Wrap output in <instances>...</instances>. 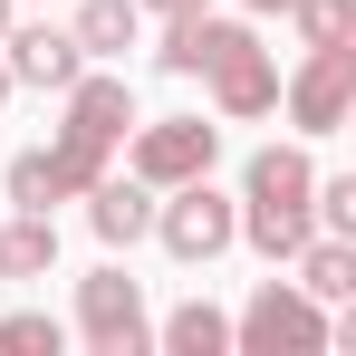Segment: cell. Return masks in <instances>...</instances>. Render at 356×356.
I'll return each mask as SVG.
<instances>
[{
	"mask_svg": "<svg viewBox=\"0 0 356 356\" xmlns=\"http://www.w3.org/2000/svg\"><path fill=\"white\" fill-rule=\"evenodd\" d=\"M356 106V39H327V49H308V67L289 77V116L308 135H337Z\"/></svg>",
	"mask_w": 356,
	"mask_h": 356,
	"instance_id": "8",
	"label": "cell"
},
{
	"mask_svg": "<svg viewBox=\"0 0 356 356\" xmlns=\"http://www.w3.org/2000/svg\"><path fill=\"white\" fill-rule=\"evenodd\" d=\"M154 241H164L174 260H222L241 241V212L212 193V174H193V183H174V202L154 212Z\"/></svg>",
	"mask_w": 356,
	"mask_h": 356,
	"instance_id": "5",
	"label": "cell"
},
{
	"mask_svg": "<svg viewBox=\"0 0 356 356\" xmlns=\"http://www.w3.org/2000/svg\"><path fill=\"white\" fill-rule=\"evenodd\" d=\"M58 270V222L49 212H10L0 222V280H49Z\"/></svg>",
	"mask_w": 356,
	"mask_h": 356,
	"instance_id": "11",
	"label": "cell"
},
{
	"mask_svg": "<svg viewBox=\"0 0 356 356\" xmlns=\"http://www.w3.org/2000/svg\"><path fill=\"white\" fill-rule=\"evenodd\" d=\"M125 125H135L125 77H67V125H58V145H49V174H58L67 202L106 174V154L125 145Z\"/></svg>",
	"mask_w": 356,
	"mask_h": 356,
	"instance_id": "3",
	"label": "cell"
},
{
	"mask_svg": "<svg viewBox=\"0 0 356 356\" xmlns=\"http://www.w3.org/2000/svg\"><path fill=\"white\" fill-rule=\"evenodd\" d=\"M308 193H318V164L298 154V145H270V154H250V183H241V241L260 250V260H298L308 250Z\"/></svg>",
	"mask_w": 356,
	"mask_h": 356,
	"instance_id": "2",
	"label": "cell"
},
{
	"mask_svg": "<svg viewBox=\"0 0 356 356\" xmlns=\"http://www.w3.org/2000/svg\"><path fill=\"white\" fill-rule=\"evenodd\" d=\"M77 327H87V347L97 356H135L154 327H145V289L125 280V270H97V280H77Z\"/></svg>",
	"mask_w": 356,
	"mask_h": 356,
	"instance_id": "7",
	"label": "cell"
},
{
	"mask_svg": "<svg viewBox=\"0 0 356 356\" xmlns=\"http://www.w3.org/2000/svg\"><path fill=\"white\" fill-rule=\"evenodd\" d=\"M87 222H97V241H106V250H125V241L154 232V202H145V183L97 174V183H87Z\"/></svg>",
	"mask_w": 356,
	"mask_h": 356,
	"instance_id": "10",
	"label": "cell"
},
{
	"mask_svg": "<svg viewBox=\"0 0 356 356\" xmlns=\"http://www.w3.org/2000/svg\"><path fill=\"white\" fill-rule=\"evenodd\" d=\"M298 289L318 298V308H327V298H356V241H337V232L318 241V232H308V250H298Z\"/></svg>",
	"mask_w": 356,
	"mask_h": 356,
	"instance_id": "12",
	"label": "cell"
},
{
	"mask_svg": "<svg viewBox=\"0 0 356 356\" xmlns=\"http://www.w3.org/2000/svg\"><path fill=\"white\" fill-rule=\"evenodd\" d=\"M67 39H77V49H97V58H106V49H135V0H87Z\"/></svg>",
	"mask_w": 356,
	"mask_h": 356,
	"instance_id": "14",
	"label": "cell"
},
{
	"mask_svg": "<svg viewBox=\"0 0 356 356\" xmlns=\"http://www.w3.org/2000/svg\"><path fill=\"white\" fill-rule=\"evenodd\" d=\"M154 58L174 67V77H212L222 116H270V106H280V67H270V49H260L250 29H232V19H212V10H183Z\"/></svg>",
	"mask_w": 356,
	"mask_h": 356,
	"instance_id": "1",
	"label": "cell"
},
{
	"mask_svg": "<svg viewBox=\"0 0 356 356\" xmlns=\"http://www.w3.org/2000/svg\"><path fill=\"white\" fill-rule=\"evenodd\" d=\"M0 39H10V29H0ZM77 58H87V49H77L67 29H19V39H10V87H67Z\"/></svg>",
	"mask_w": 356,
	"mask_h": 356,
	"instance_id": "9",
	"label": "cell"
},
{
	"mask_svg": "<svg viewBox=\"0 0 356 356\" xmlns=\"http://www.w3.org/2000/svg\"><path fill=\"white\" fill-rule=\"evenodd\" d=\"M0 356H58V318H39V308L0 318Z\"/></svg>",
	"mask_w": 356,
	"mask_h": 356,
	"instance_id": "16",
	"label": "cell"
},
{
	"mask_svg": "<svg viewBox=\"0 0 356 356\" xmlns=\"http://www.w3.org/2000/svg\"><path fill=\"white\" fill-rule=\"evenodd\" d=\"M135 10H164V19H183V10H202V0H135Z\"/></svg>",
	"mask_w": 356,
	"mask_h": 356,
	"instance_id": "18",
	"label": "cell"
},
{
	"mask_svg": "<svg viewBox=\"0 0 356 356\" xmlns=\"http://www.w3.org/2000/svg\"><path fill=\"white\" fill-rule=\"evenodd\" d=\"M298 10V39L327 49V39H356V0H289Z\"/></svg>",
	"mask_w": 356,
	"mask_h": 356,
	"instance_id": "15",
	"label": "cell"
},
{
	"mask_svg": "<svg viewBox=\"0 0 356 356\" xmlns=\"http://www.w3.org/2000/svg\"><path fill=\"white\" fill-rule=\"evenodd\" d=\"M154 347H174V356H222V347H232V318H222L212 298H193V308H174V318L154 327Z\"/></svg>",
	"mask_w": 356,
	"mask_h": 356,
	"instance_id": "13",
	"label": "cell"
},
{
	"mask_svg": "<svg viewBox=\"0 0 356 356\" xmlns=\"http://www.w3.org/2000/svg\"><path fill=\"white\" fill-rule=\"evenodd\" d=\"M250 10H289V0H250Z\"/></svg>",
	"mask_w": 356,
	"mask_h": 356,
	"instance_id": "19",
	"label": "cell"
},
{
	"mask_svg": "<svg viewBox=\"0 0 356 356\" xmlns=\"http://www.w3.org/2000/svg\"><path fill=\"white\" fill-rule=\"evenodd\" d=\"M308 212H327V232H337V241H356V174L318 183V193H308Z\"/></svg>",
	"mask_w": 356,
	"mask_h": 356,
	"instance_id": "17",
	"label": "cell"
},
{
	"mask_svg": "<svg viewBox=\"0 0 356 356\" xmlns=\"http://www.w3.org/2000/svg\"><path fill=\"white\" fill-rule=\"evenodd\" d=\"M0 29H10V0H0Z\"/></svg>",
	"mask_w": 356,
	"mask_h": 356,
	"instance_id": "21",
	"label": "cell"
},
{
	"mask_svg": "<svg viewBox=\"0 0 356 356\" xmlns=\"http://www.w3.org/2000/svg\"><path fill=\"white\" fill-rule=\"evenodd\" d=\"M0 97H10V58H0Z\"/></svg>",
	"mask_w": 356,
	"mask_h": 356,
	"instance_id": "20",
	"label": "cell"
},
{
	"mask_svg": "<svg viewBox=\"0 0 356 356\" xmlns=\"http://www.w3.org/2000/svg\"><path fill=\"white\" fill-rule=\"evenodd\" d=\"M327 337H337L327 308H318L308 289H289V280H270V289L232 318V347H241V356H318Z\"/></svg>",
	"mask_w": 356,
	"mask_h": 356,
	"instance_id": "4",
	"label": "cell"
},
{
	"mask_svg": "<svg viewBox=\"0 0 356 356\" xmlns=\"http://www.w3.org/2000/svg\"><path fill=\"white\" fill-rule=\"evenodd\" d=\"M212 154H222V125L164 116V125H145V135H135V183H145V193H174V183L212 174Z\"/></svg>",
	"mask_w": 356,
	"mask_h": 356,
	"instance_id": "6",
	"label": "cell"
}]
</instances>
